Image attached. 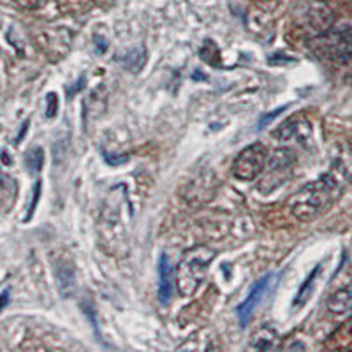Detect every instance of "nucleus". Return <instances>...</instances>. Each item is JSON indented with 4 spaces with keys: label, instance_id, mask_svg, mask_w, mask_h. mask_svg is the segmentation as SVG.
Here are the masks:
<instances>
[{
    "label": "nucleus",
    "instance_id": "nucleus-1",
    "mask_svg": "<svg viewBox=\"0 0 352 352\" xmlns=\"http://www.w3.org/2000/svg\"><path fill=\"white\" fill-rule=\"evenodd\" d=\"M352 182V148L344 150L336 157L324 175L312 184L301 187L289 199L287 208L298 220H314L328 212L338 197L347 190Z\"/></svg>",
    "mask_w": 352,
    "mask_h": 352
},
{
    "label": "nucleus",
    "instance_id": "nucleus-2",
    "mask_svg": "<svg viewBox=\"0 0 352 352\" xmlns=\"http://www.w3.org/2000/svg\"><path fill=\"white\" fill-rule=\"evenodd\" d=\"M217 252L212 247L199 245L190 248L178 264L176 272V285L182 296H194L201 284L208 275V266L215 259Z\"/></svg>",
    "mask_w": 352,
    "mask_h": 352
},
{
    "label": "nucleus",
    "instance_id": "nucleus-3",
    "mask_svg": "<svg viewBox=\"0 0 352 352\" xmlns=\"http://www.w3.org/2000/svg\"><path fill=\"white\" fill-rule=\"evenodd\" d=\"M317 53L338 65L349 64L352 60V27L344 25L328 30L317 41Z\"/></svg>",
    "mask_w": 352,
    "mask_h": 352
},
{
    "label": "nucleus",
    "instance_id": "nucleus-4",
    "mask_svg": "<svg viewBox=\"0 0 352 352\" xmlns=\"http://www.w3.org/2000/svg\"><path fill=\"white\" fill-rule=\"evenodd\" d=\"M268 160V148L264 144H250L232 162V175L241 182H254L263 175Z\"/></svg>",
    "mask_w": 352,
    "mask_h": 352
},
{
    "label": "nucleus",
    "instance_id": "nucleus-5",
    "mask_svg": "<svg viewBox=\"0 0 352 352\" xmlns=\"http://www.w3.org/2000/svg\"><path fill=\"white\" fill-rule=\"evenodd\" d=\"M292 166H294V159H292L289 150H278V152L273 153L266 168H264V176L257 184L259 192L272 194L280 185H284L291 176Z\"/></svg>",
    "mask_w": 352,
    "mask_h": 352
},
{
    "label": "nucleus",
    "instance_id": "nucleus-6",
    "mask_svg": "<svg viewBox=\"0 0 352 352\" xmlns=\"http://www.w3.org/2000/svg\"><path fill=\"white\" fill-rule=\"evenodd\" d=\"M275 280H276V275L268 273V275H264L263 278H259V280L254 284V287L250 289L247 300H245L243 303L238 307V317H240L241 328H247V324L250 322V319L254 317V314H256V310H257V307L261 305V301L264 300V296H266V294L272 291L273 285H275Z\"/></svg>",
    "mask_w": 352,
    "mask_h": 352
},
{
    "label": "nucleus",
    "instance_id": "nucleus-7",
    "mask_svg": "<svg viewBox=\"0 0 352 352\" xmlns=\"http://www.w3.org/2000/svg\"><path fill=\"white\" fill-rule=\"evenodd\" d=\"M55 275L62 296H72L74 291H76V270H74V263L71 259H65V257L58 259L55 266Z\"/></svg>",
    "mask_w": 352,
    "mask_h": 352
},
{
    "label": "nucleus",
    "instance_id": "nucleus-8",
    "mask_svg": "<svg viewBox=\"0 0 352 352\" xmlns=\"http://www.w3.org/2000/svg\"><path fill=\"white\" fill-rule=\"evenodd\" d=\"M173 296V266L166 254L159 261V300L160 303H169Z\"/></svg>",
    "mask_w": 352,
    "mask_h": 352
},
{
    "label": "nucleus",
    "instance_id": "nucleus-9",
    "mask_svg": "<svg viewBox=\"0 0 352 352\" xmlns=\"http://www.w3.org/2000/svg\"><path fill=\"white\" fill-rule=\"evenodd\" d=\"M329 351H352V319L344 322L329 335L324 344Z\"/></svg>",
    "mask_w": 352,
    "mask_h": 352
},
{
    "label": "nucleus",
    "instance_id": "nucleus-10",
    "mask_svg": "<svg viewBox=\"0 0 352 352\" xmlns=\"http://www.w3.org/2000/svg\"><path fill=\"white\" fill-rule=\"evenodd\" d=\"M328 310L333 314H347L352 310V289H338L328 298Z\"/></svg>",
    "mask_w": 352,
    "mask_h": 352
},
{
    "label": "nucleus",
    "instance_id": "nucleus-11",
    "mask_svg": "<svg viewBox=\"0 0 352 352\" xmlns=\"http://www.w3.org/2000/svg\"><path fill=\"white\" fill-rule=\"evenodd\" d=\"M319 273H320V266H316V268H314V272L307 276L305 284L301 285L300 291H298L296 300H294V303H292L294 305V308H301L308 300H310V296H312V292H314V287H316V278Z\"/></svg>",
    "mask_w": 352,
    "mask_h": 352
},
{
    "label": "nucleus",
    "instance_id": "nucleus-12",
    "mask_svg": "<svg viewBox=\"0 0 352 352\" xmlns=\"http://www.w3.org/2000/svg\"><path fill=\"white\" fill-rule=\"evenodd\" d=\"M275 338L276 335L272 329H263V331L257 335L256 342H254V349H261V351H268V349L275 347Z\"/></svg>",
    "mask_w": 352,
    "mask_h": 352
},
{
    "label": "nucleus",
    "instance_id": "nucleus-13",
    "mask_svg": "<svg viewBox=\"0 0 352 352\" xmlns=\"http://www.w3.org/2000/svg\"><path fill=\"white\" fill-rule=\"evenodd\" d=\"M44 164V153L41 148H32L27 153V166L32 171H39Z\"/></svg>",
    "mask_w": 352,
    "mask_h": 352
},
{
    "label": "nucleus",
    "instance_id": "nucleus-14",
    "mask_svg": "<svg viewBox=\"0 0 352 352\" xmlns=\"http://www.w3.org/2000/svg\"><path fill=\"white\" fill-rule=\"evenodd\" d=\"M58 97L55 96V94H48V99H46V102H48V108H46V115L52 118V116H55L56 109H58Z\"/></svg>",
    "mask_w": 352,
    "mask_h": 352
},
{
    "label": "nucleus",
    "instance_id": "nucleus-15",
    "mask_svg": "<svg viewBox=\"0 0 352 352\" xmlns=\"http://www.w3.org/2000/svg\"><path fill=\"white\" fill-rule=\"evenodd\" d=\"M16 2H20L25 8H37V6L44 4V0H16Z\"/></svg>",
    "mask_w": 352,
    "mask_h": 352
},
{
    "label": "nucleus",
    "instance_id": "nucleus-16",
    "mask_svg": "<svg viewBox=\"0 0 352 352\" xmlns=\"http://www.w3.org/2000/svg\"><path fill=\"white\" fill-rule=\"evenodd\" d=\"M8 301H9V289H4V292H2V308L8 307Z\"/></svg>",
    "mask_w": 352,
    "mask_h": 352
}]
</instances>
